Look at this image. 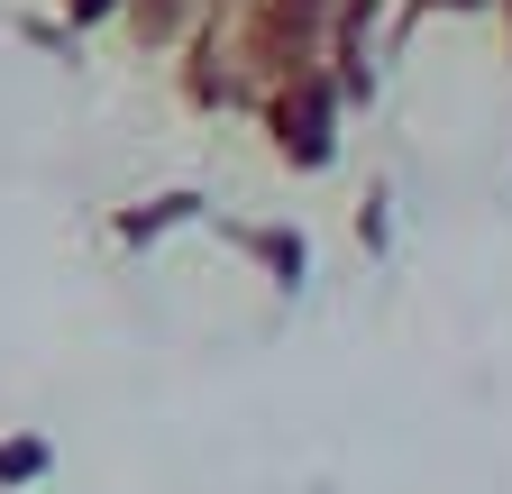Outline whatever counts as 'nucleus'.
Instances as JSON below:
<instances>
[{"label": "nucleus", "mask_w": 512, "mask_h": 494, "mask_svg": "<svg viewBox=\"0 0 512 494\" xmlns=\"http://www.w3.org/2000/svg\"><path fill=\"white\" fill-rule=\"evenodd\" d=\"M339 83L330 74H284V83H266V129H275V147L293 156V165H330V147H339Z\"/></svg>", "instance_id": "obj_1"}, {"label": "nucleus", "mask_w": 512, "mask_h": 494, "mask_svg": "<svg viewBox=\"0 0 512 494\" xmlns=\"http://www.w3.org/2000/svg\"><path fill=\"white\" fill-rule=\"evenodd\" d=\"M119 10H128V0H64V19H83V28L92 19H119Z\"/></svg>", "instance_id": "obj_2"}, {"label": "nucleus", "mask_w": 512, "mask_h": 494, "mask_svg": "<svg viewBox=\"0 0 512 494\" xmlns=\"http://www.w3.org/2000/svg\"><path fill=\"white\" fill-rule=\"evenodd\" d=\"M430 10H485V0H430Z\"/></svg>", "instance_id": "obj_3"}, {"label": "nucleus", "mask_w": 512, "mask_h": 494, "mask_svg": "<svg viewBox=\"0 0 512 494\" xmlns=\"http://www.w3.org/2000/svg\"><path fill=\"white\" fill-rule=\"evenodd\" d=\"M503 37H512V0H503Z\"/></svg>", "instance_id": "obj_4"}]
</instances>
